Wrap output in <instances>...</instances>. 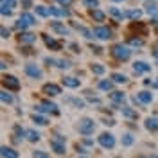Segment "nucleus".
I'll return each mask as SVG.
<instances>
[{"label":"nucleus","mask_w":158,"mask_h":158,"mask_svg":"<svg viewBox=\"0 0 158 158\" xmlns=\"http://www.w3.org/2000/svg\"><path fill=\"white\" fill-rule=\"evenodd\" d=\"M97 88L102 90V92H111V90H113V81H110V79H101L97 83Z\"/></svg>","instance_id":"nucleus-24"},{"label":"nucleus","mask_w":158,"mask_h":158,"mask_svg":"<svg viewBox=\"0 0 158 158\" xmlns=\"http://www.w3.org/2000/svg\"><path fill=\"white\" fill-rule=\"evenodd\" d=\"M41 92H43L47 97H58L59 94H61V86L56 85V83H47V85H43Z\"/></svg>","instance_id":"nucleus-8"},{"label":"nucleus","mask_w":158,"mask_h":158,"mask_svg":"<svg viewBox=\"0 0 158 158\" xmlns=\"http://www.w3.org/2000/svg\"><path fill=\"white\" fill-rule=\"evenodd\" d=\"M76 129H77L79 135L88 137V135H92L95 131V120L92 117H81L77 120V124H76Z\"/></svg>","instance_id":"nucleus-1"},{"label":"nucleus","mask_w":158,"mask_h":158,"mask_svg":"<svg viewBox=\"0 0 158 158\" xmlns=\"http://www.w3.org/2000/svg\"><path fill=\"white\" fill-rule=\"evenodd\" d=\"M0 34H2V38H4V40L9 38V29H6V27L2 25V27H0Z\"/></svg>","instance_id":"nucleus-41"},{"label":"nucleus","mask_w":158,"mask_h":158,"mask_svg":"<svg viewBox=\"0 0 158 158\" xmlns=\"http://www.w3.org/2000/svg\"><path fill=\"white\" fill-rule=\"evenodd\" d=\"M25 138H27L29 142H32V144H34V142H38L40 138H41V135H40L36 129H27V133H25Z\"/></svg>","instance_id":"nucleus-31"},{"label":"nucleus","mask_w":158,"mask_h":158,"mask_svg":"<svg viewBox=\"0 0 158 158\" xmlns=\"http://www.w3.org/2000/svg\"><path fill=\"white\" fill-rule=\"evenodd\" d=\"M0 158H20V155H18V151H15L13 148L2 146L0 148Z\"/></svg>","instance_id":"nucleus-15"},{"label":"nucleus","mask_w":158,"mask_h":158,"mask_svg":"<svg viewBox=\"0 0 158 158\" xmlns=\"http://www.w3.org/2000/svg\"><path fill=\"white\" fill-rule=\"evenodd\" d=\"M140 16H142V11H140V9H129V11H126V18L138 20Z\"/></svg>","instance_id":"nucleus-35"},{"label":"nucleus","mask_w":158,"mask_h":158,"mask_svg":"<svg viewBox=\"0 0 158 158\" xmlns=\"http://www.w3.org/2000/svg\"><path fill=\"white\" fill-rule=\"evenodd\" d=\"M20 20H23L25 23H29V25H36V16L34 15H31L27 11H23V13H20Z\"/></svg>","instance_id":"nucleus-27"},{"label":"nucleus","mask_w":158,"mask_h":158,"mask_svg":"<svg viewBox=\"0 0 158 158\" xmlns=\"http://www.w3.org/2000/svg\"><path fill=\"white\" fill-rule=\"evenodd\" d=\"M25 133H27V129H23L20 124L13 126V138H15V142H22L25 138Z\"/></svg>","instance_id":"nucleus-14"},{"label":"nucleus","mask_w":158,"mask_h":158,"mask_svg":"<svg viewBox=\"0 0 158 158\" xmlns=\"http://www.w3.org/2000/svg\"><path fill=\"white\" fill-rule=\"evenodd\" d=\"M120 144H122L124 148H129V146H133V144H135V137H133L131 133H124L122 138H120Z\"/></svg>","instance_id":"nucleus-29"},{"label":"nucleus","mask_w":158,"mask_h":158,"mask_svg":"<svg viewBox=\"0 0 158 158\" xmlns=\"http://www.w3.org/2000/svg\"><path fill=\"white\" fill-rule=\"evenodd\" d=\"M111 81L117 83V85H124V83L128 81V77H126L124 74H120V72H113V74H111Z\"/></svg>","instance_id":"nucleus-32"},{"label":"nucleus","mask_w":158,"mask_h":158,"mask_svg":"<svg viewBox=\"0 0 158 158\" xmlns=\"http://www.w3.org/2000/svg\"><path fill=\"white\" fill-rule=\"evenodd\" d=\"M137 97H138V101H140L142 104H151V102H153V94H151V92H148V90L138 92Z\"/></svg>","instance_id":"nucleus-20"},{"label":"nucleus","mask_w":158,"mask_h":158,"mask_svg":"<svg viewBox=\"0 0 158 158\" xmlns=\"http://www.w3.org/2000/svg\"><path fill=\"white\" fill-rule=\"evenodd\" d=\"M41 36H43V41H45V45H47L50 50H59V49H61V43H58V41H56L54 38H49L47 34H41Z\"/></svg>","instance_id":"nucleus-22"},{"label":"nucleus","mask_w":158,"mask_h":158,"mask_svg":"<svg viewBox=\"0 0 158 158\" xmlns=\"http://www.w3.org/2000/svg\"><path fill=\"white\" fill-rule=\"evenodd\" d=\"M32 158H50L45 151H40V149H36V151H32V155H31Z\"/></svg>","instance_id":"nucleus-38"},{"label":"nucleus","mask_w":158,"mask_h":158,"mask_svg":"<svg viewBox=\"0 0 158 158\" xmlns=\"http://www.w3.org/2000/svg\"><path fill=\"white\" fill-rule=\"evenodd\" d=\"M113 2H124V0H113Z\"/></svg>","instance_id":"nucleus-51"},{"label":"nucleus","mask_w":158,"mask_h":158,"mask_svg":"<svg viewBox=\"0 0 158 158\" xmlns=\"http://www.w3.org/2000/svg\"><path fill=\"white\" fill-rule=\"evenodd\" d=\"M15 27H16V29H18V31H25V29H27V27H31V25H29V23H25L23 20H20V18H18V22L15 23Z\"/></svg>","instance_id":"nucleus-39"},{"label":"nucleus","mask_w":158,"mask_h":158,"mask_svg":"<svg viewBox=\"0 0 158 158\" xmlns=\"http://www.w3.org/2000/svg\"><path fill=\"white\" fill-rule=\"evenodd\" d=\"M90 18L94 20V22H97V23H101V22L106 20V13L101 11L99 7H94V9H90Z\"/></svg>","instance_id":"nucleus-13"},{"label":"nucleus","mask_w":158,"mask_h":158,"mask_svg":"<svg viewBox=\"0 0 158 158\" xmlns=\"http://www.w3.org/2000/svg\"><path fill=\"white\" fill-rule=\"evenodd\" d=\"M149 158H158V155H151V156H149Z\"/></svg>","instance_id":"nucleus-49"},{"label":"nucleus","mask_w":158,"mask_h":158,"mask_svg":"<svg viewBox=\"0 0 158 158\" xmlns=\"http://www.w3.org/2000/svg\"><path fill=\"white\" fill-rule=\"evenodd\" d=\"M2 85H4V88L11 90V92H18L20 90V81H18V77H15V76H4Z\"/></svg>","instance_id":"nucleus-7"},{"label":"nucleus","mask_w":158,"mask_h":158,"mask_svg":"<svg viewBox=\"0 0 158 158\" xmlns=\"http://www.w3.org/2000/svg\"><path fill=\"white\" fill-rule=\"evenodd\" d=\"M11 90H2V94H0V99H2V102L4 104H11L13 102V94H9Z\"/></svg>","instance_id":"nucleus-34"},{"label":"nucleus","mask_w":158,"mask_h":158,"mask_svg":"<svg viewBox=\"0 0 158 158\" xmlns=\"http://www.w3.org/2000/svg\"><path fill=\"white\" fill-rule=\"evenodd\" d=\"M18 41H20V43H25V45H31V43H34V41H36V34L22 31V32H20V38H18Z\"/></svg>","instance_id":"nucleus-17"},{"label":"nucleus","mask_w":158,"mask_h":158,"mask_svg":"<svg viewBox=\"0 0 158 158\" xmlns=\"http://www.w3.org/2000/svg\"><path fill=\"white\" fill-rule=\"evenodd\" d=\"M81 2H83V6H85V7H88V9L99 7V0H81Z\"/></svg>","instance_id":"nucleus-36"},{"label":"nucleus","mask_w":158,"mask_h":158,"mask_svg":"<svg viewBox=\"0 0 158 158\" xmlns=\"http://www.w3.org/2000/svg\"><path fill=\"white\" fill-rule=\"evenodd\" d=\"M83 144H86V146H92V140H90V138H85V140H83Z\"/></svg>","instance_id":"nucleus-46"},{"label":"nucleus","mask_w":158,"mask_h":158,"mask_svg":"<svg viewBox=\"0 0 158 158\" xmlns=\"http://www.w3.org/2000/svg\"><path fill=\"white\" fill-rule=\"evenodd\" d=\"M111 56L118 61H128L131 58V49L128 45H122V43H117L111 47Z\"/></svg>","instance_id":"nucleus-2"},{"label":"nucleus","mask_w":158,"mask_h":158,"mask_svg":"<svg viewBox=\"0 0 158 158\" xmlns=\"http://www.w3.org/2000/svg\"><path fill=\"white\" fill-rule=\"evenodd\" d=\"M56 67H59L61 70H67V69L72 67V63H70L69 59H58V65H56Z\"/></svg>","instance_id":"nucleus-37"},{"label":"nucleus","mask_w":158,"mask_h":158,"mask_svg":"<svg viewBox=\"0 0 158 158\" xmlns=\"http://www.w3.org/2000/svg\"><path fill=\"white\" fill-rule=\"evenodd\" d=\"M102 124H104V126H115L117 122H115L113 118H104V122H102Z\"/></svg>","instance_id":"nucleus-44"},{"label":"nucleus","mask_w":158,"mask_h":158,"mask_svg":"<svg viewBox=\"0 0 158 158\" xmlns=\"http://www.w3.org/2000/svg\"><path fill=\"white\" fill-rule=\"evenodd\" d=\"M23 72H25V76L31 77V79H41V76H43L41 69H40L36 63H27V65L23 67Z\"/></svg>","instance_id":"nucleus-6"},{"label":"nucleus","mask_w":158,"mask_h":158,"mask_svg":"<svg viewBox=\"0 0 158 158\" xmlns=\"http://www.w3.org/2000/svg\"><path fill=\"white\" fill-rule=\"evenodd\" d=\"M50 16H56V18H63V16H70V11L65 9L63 6L58 7V6H50Z\"/></svg>","instance_id":"nucleus-12"},{"label":"nucleus","mask_w":158,"mask_h":158,"mask_svg":"<svg viewBox=\"0 0 158 158\" xmlns=\"http://www.w3.org/2000/svg\"><path fill=\"white\" fill-rule=\"evenodd\" d=\"M72 25H74V27H76V29H77L79 32H81V34H83V36H85L86 40L95 38V36H94V29L90 31V29H86V27H83V25H77V23H74V22H72Z\"/></svg>","instance_id":"nucleus-25"},{"label":"nucleus","mask_w":158,"mask_h":158,"mask_svg":"<svg viewBox=\"0 0 158 158\" xmlns=\"http://www.w3.org/2000/svg\"><path fill=\"white\" fill-rule=\"evenodd\" d=\"M50 149L56 153V155H65L67 153V140L61 137V135H54L50 138Z\"/></svg>","instance_id":"nucleus-4"},{"label":"nucleus","mask_w":158,"mask_h":158,"mask_svg":"<svg viewBox=\"0 0 158 158\" xmlns=\"http://www.w3.org/2000/svg\"><path fill=\"white\" fill-rule=\"evenodd\" d=\"M41 104L45 106V111H47V113H52V115H59V110H58V104H56V102H52V101H43Z\"/></svg>","instance_id":"nucleus-23"},{"label":"nucleus","mask_w":158,"mask_h":158,"mask_svg":"<svg viewBox=\"0 0 158 158\" xmlns=\"http://www.w3.org/2000/svg\"><path fill=\"white\" fill-rule=\"evenodd\" d=\"M144 11L149 13V15H156V11H158L156 0H144Z\"/></svg>","instance_id":"nucleus-21"},{"label":"nucleus","mask_w":158,"mask_h":158,"mask_svg":"<svg viewBox=\"0 0 158 158\" xmlns=\"http://www.w3.org/2000/svg\"><path fill=\"white\" fill-rule=\"evenodd\" d=\"M34 11H36V15H38V16H43V18L50 16V9L47 7V6H36Z\"/></svg>","instance_id":"nucleus-33"},{"label":"nucleus","mask_w":158,"mask_h":158,"mask_svg":"<svg viewBox=\"0 0 158 158\" xmlns=\"http://www.w3.org/2000/svg\"><path fill=\"white\" fill-rule=\"evenodd\" d=\"M56 2H58L59 6H63V7H69V6L72 4V2H74V0H56Z\"/></svg>","instance_id":"nucleus-42"},{"label":"nucleus","mask_w":158,"mask_h":158,"mask_svg":"<svg viewBox=\"0 0 158 158\" xmlns=\"http://www.w3.org/2000/svg\"><path fill=\"white\" fill-rule=\"evenodd\" d=\"M129 45H133V47H142V45H144V41H142V40H138V38H131V40H129Z\"/></svg>","instance_id":"nucleus-40"},{"label":"nucleus","mask_w":158,"mask_h":158,"mask_svg":"<svg viewBox=\"0 0 158 158\" xmlns=\"http://www.w3.org/2000/svg\"><path fill=\"white\" fill-rule=\"evenodd\" d=\"M108 15H110V16H113L115 20L126 18V13H124V11H120L118 7H113V6H111V7H108Z\"/></svg>","instance_id":"nucleus-26"},{"label":"nucleus","mask_w":158,"mask_h":158,"mask_svg":"<svg viewBox=\"0 0 158 158\" xmlns=\"http://www.w3.org/2000/svg\"><path fill=\"white\" fill-rule=\"evenodd\" d=\"M90 70H92V74H95V76H102V74L106 72V67L101 65V63H92V65H90Z\"/></svg>","instance_id":"nucleus-30"},{"label":"nucleus","mask_w":158,"mask_h":158,"mask_svg":"<svg viewBox=\"0 0 158 158\" xmlns=\"http://www.w3.org/2000/svg\"><path fill=\"white\" fill-rule=\"evenodd\" d=\"M94 36L101 41H108L113 38V31L106 25H97V27H94Z\"/></svg>","instance_id":"nucleus-5"},{"label":"nucleus","mask_w":158,"mask_h":158,"mask_svg":"<svg viewBox=\"0 0 158 158\" xmlns=\"http://www.w3.org/2000/svg\"><path fill=\"white\" fill-rule=\"evenodd\" d=\"M153 56H155V58H156V61H158V49L155 50V52H153Z\"/></svg>","instance_id":"nucleus-48"},{"label":"nucleus","mask_w":158,"mask_h":158,"mask_svg":"<svg viewBox=\"0 0 158 158\" xmlns=\"http://www.w3.org/2000/svg\"><path fill=\"white\" fill-rule=\"evenodd\" d=\"M50 31H54L56 34H61V36H67V34H69V29H67L61 22H52V23H50Z\"/></svg>","instance_id":"nucleus-19"},{"label":"nucleus","mask_w":158,"mask_h":158,"mask_svg":"<svg viewBox=\"0 0 158 158\" xmlns=\"http://www.w3.org/2000/svg\"><path fill=\"white\" fill-rule=\"evenodd\" d=\"M153 88H156V90H158V77L153 81Z\"/></svg>","instance_id":"nucleus-47"},{"label":"nucleus","mask_w":158,"mask_h":158,"mask_svg":"<svg viewBox=\"0 0 158 158\" xmlns=\"http://www.w3.org/2000/svg\"><path fill=\"white\" fill-rule=\"evenodd\" d=\"M61 83L67 88H79V85H81V81L77 77H72V76H65V77L61 79Z\"/></svg>","instance_id":"nucleus-16"},{"label":"nucleus","mask_w":158,"mask_h":158,"mask_svg":"<svg viewBox=\"0 0 158 158\" xmlns=\"http://www.w3.org/2000/svg\"><path fill=\"white\" fill-rule=\"evenodd\" d=\"M45 63H47L49 67H54V65L58 63V59H52V58H45Z\"/></svg>","instance_id":"nucleus-43"},{"label":"nucleus","mask_w":158,"mask_h":158,"mask_svg":"<svg viewBox=\"0 0 158 158\" xmlns=\"http://www.w3.org/2000/svg\"><path fill=\"white\" fill-rule=\"evenodd\" d=\"M70 47H72V49H74V52H81V49H79L77 45H76V43H72V45H70Z\"/></svg>","instance_id":"nucleus-45"},{"label":"nucleus","mask_w":158,"mask_h":158,"mask_svg":"<svg viewBox=\"0 0 158 158\" xmlns=\"http://www.w3.org/2000/svg\"><path fill=\"white\" fill-rule=\"evenodd\" d=\"M144 128L149 133H158V117H148L144 120Z\"/></svg>","instance_id":"nucleus-10"},{"label":"nucleus","mask_w":158,"mask_h":158,"mask_svg":"<svg viewBox=\"0 0 158 158\" xmlns=\"http://www.w3.org/2000/svg\"><path fill=\"white\" fill-rule=\"evenodd\" d=\"M133 72H135L137 76L148 74V72H151V65L146 63V61H135V63H133Z\"/></svg>","instance_id":"nucleus-9"},{"label":"nucleus","mask_w":158,"mask_h":158,"mask_svg":"<svg viewBox=\"0 0 158 158\" xmlns=\"http://www.w3.org/2000/svg\"><path fill=\"white\" fill-rule=\"evenodd\" d=\"M31 120H32L36 126H47V124H49V118L43 117V115H38V113H34V115L31 117Z\"/></svg>","instance_id":"nucleus-28"},{"label":"nucleus","mask_w":158,"mask_h":158,"mask_svg":"<svg viewBox=\"0 0 158 158\" xmlns=\"http://www.w3.org/2000/svg\"><path fill=\"white\" fill-rule=\"evenodd\" d=\"M97 144L102 149H110V151H111V149L115 148L117 140H115V135H113V133H110V131H102V133L97 137Z\"/></svg>","instance_id":"nucleus-3"},{"label":"nucleus","mask_w":158,"mask_h":158,"mask_svg":"<svg viewBox=\"0 0 158 158\" xmlns=\"http://www.w3.org/2000/svg\"><path fill=\"white\" fill-rule=\"evenodd\" d=\"M120 113H122V117L129 118V120H137V117H138L137 110H133L131 106H122L120 108Z\"/></svg>","instance_id":"nucleus-18"},{"label":"nucleus","mask_w":158,"mask_h":158,"mask_svg":"<svg viewBox=\"0 0 158 158\" xmlns=\"http://www.w3.org/2000/svg\"><path fill=\"white\" fill-rule=\"evenodd\" d=\"M137 158H149V156H144V155H140V156H137Z\"/></svg>","instance_id":"nucleus-50"},{"label":"nucleus","mask_w":158,"mask_h":158,"mask_svg":"<svg viewBox=\"0 0 158 158\" xmlns=\"http://www.w3.org/2000/svg\"><path fill=\"white\" fill-rule=\"evenodd\" d=\"M110 99H111V102H113V106H118V104H124V102H126V94H124V92H111V94H110Z\"/></svg>","instance_id":"nucleus-11"}]
</instances>
